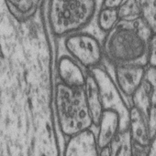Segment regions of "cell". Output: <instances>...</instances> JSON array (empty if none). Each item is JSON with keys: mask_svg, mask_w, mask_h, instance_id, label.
Instances as JSON below:
<instances>
[{"mask_svg": "<svg viewBox=\"0 0 156 156\" xmlns=\"http://www.w3.org/2000/svg\"><path fill=\"white\" fill-rule=\"evenodd\" d=\"M40 2L36 1H8L6 2L7 7L10 13L18 20V21H25L31 17L37 8Z\"/></svg>", "mask_w": 156, "mask_h": 156, "instance_id": "10", "label": "cell"}, {"mask_svg": "<svg viewBox=\"0 0 156 156\" xmlns=\"http://www.w3.org/2000/svg\"><path fill=\"white\" fill-rule=\"evenodd\" d=\"M142 18L156 36V0L142 1Z\"/></svg>", "mask_w": 156, "mask_h": 156, "instance_id": "14", "label": "cell"}, {"mask_svg": "<svg viewBox=\"0 0 156 156\" xmlns=\"http://www.w3.org/2000/svg\"><path fill=\"white\" fill-rule=\"evenodd\" d=\"M129 133L131 135L133 153L138 156H149L153 145V136L150 132L144 112L137 106L130 105Z\"/></svg>", "mask_w": 156, "mask_h": 156, "instance_id": "6", "label": "cell"}, {"mask_svg": "<svg viewBox=\"0 0 156 156\" xmlns=\"http://www.w3.org/2000/svg\"><path fill=\"white\" fill-rule=\"evenodd\" d=\"M131 104L137 106L144 112L151 134L154 140L156 136V68H146L143 82L132 97Z\"/></svg>", "mask_w": 156, "mask_h": 156, "instance_id": "5", "label": "cell"}, {"mask_svg": "<svg viewBox=\"0 0 156 156\" xmlns=\"http://www.w3.org/2000/svg\"><path fill=\"white\" fill-rule=\"evenodd\" d=\"M86 104L88 111L93 122V125L97 128L99 125L101 115H102V104H101V95L99 90L98 83L90 70L87 71L86 81L84 87Z\"/></svg>", "mask_w": 156, "mask_h": 156, "instance_id": "9", "label": "cell"}, {"mask_svg": "<svg viewBox=\"0 0 156 156\" xmlns=\"http://www.w3.org/2000/svg\"><path fill=\"white\" fill-rule=\"evenodd\" d=\"M122 1H117V0H112V1H104L100 3L101 6L104 7H108V8H118Z\"/></svg>", "mask_w": 156, "mask_h": 156, "instance_id": "16", "label": "cell"}, {"mask_svg": "<svg viewBox=\"0 0 156 156\" xmlns=\"http://www.w3.org/2000/svg\"><path fill=\"white\" fill-rule=\"evenodd\" d=\"M148 67L156 68V36L152 35L148 48Z\"/></svg>", "mask_w": 156, "mask_h": 156, "instance_id": "15", "label": "cell"}, {"mask_svg": "<svg viewBox=\"0 0 156 156\" xmlns=\"http://www.w3.org/2000/svg\"><path fill=\"white\" fill-rule=\"evenodd\" d=\"M109 66H111L113 71V75H109L113 79L117 88L122 94L125 101L126 99L131 101L132 97L143 82L147 67L136 65Z\"/></svg>", "mask_w": 156, "mask_h": 156, "instance_id": "7", "label": "cell"}, {"mask_svg": "<svg viewBox=\"0 0 156 156\" xmlns=\"http://www.w3.org/2000/svg\"><path fill=\"white\" fill-rule=\"evenodd\" d=\"M110 156H134L129 130L120 132L110 144Z\"/></svg>", "mask_w": 156, "mask_h": 156, "instance_id": "11", "label": "cell"}, {"mask_svg": "<svg viewBox=\"0 0 156 156\" xmlns=\"http://www.w3.org/2000/svg\"><path fill=\"white\" fill-rule=\"evenodd\" d=\"M58 75L61 83L74 89H84L87 71L69 55H63L58 61Z\"/></svg>", "mask_w": 156, "mask_h": 156, "instance_id": "8", "label": "cell"}, {"mask_svg": "<svg viewBox=\"0 0 156 156\" xmlns=\"http://www.w3.org/2000/svg\"><path fill=\"white\" fill-rule=\"evenodd\" d=\"M149 156H156V136L154 140L152 148H151V152H150V155Z\"/></svg>", "mask_w": 156, "mask_h": 156, "instance_id": "18", "label": "cell"}, {"mask_svg": "<svg viewBox=\"0 0 156 156\" xmlns=\"http://www.w3.org/2000/svg\"><path fill=\"white\" fill-rule=\"evenodd\" d=\"M120 21L118 8H108L100 5L97 12V25L99 29L107 34Z\"/></svg>", "mask_w": 156, "mask_h": 156, "instance_id": "12", "label": "cell"}, {"mask_svg": "<svg viewBox=\"0 0 156 156\" xmlns=\"http://www.w3.org/2000/svg\"><path fill=\"white\" fill-rule=\"evenodd\" d=\"M134 156H138V155H136V154H134Z\"/></svg>", "mask_w": 156, "mask_h": 156, "instance_id": "19", "label": "cell"}, {"mask_svg": "<svg viewBox=\"0 0 156 156\" xmlns=\"http://www.w3.org/2000/svg\"><path fill=\"white\" fill-rule=\"evenodd\" d=\"M68 55L86 71L100 67L104 60L102 42L87 32H77L64 38Z\"/></svg>", "mask_w": 156, "mask_h": 156, "instance_id": "4", "label": "cell"}, {"mask_svg": "<svg viewBox=\"0 0 156 156\" xmlns=\"http://www.w3.org/2000/svg\"><path fill=\"white\" fill-rule=\"evenodd\" d=\"M55 105L61 131L71 139L90 131L94 126L84 89L69 88L61 82L58 83Z\"/></svg>", "mask_w": 156, "mask_h": 156, "instance_id": "2", "label": "cell"}, {"mask_svg": "<svg viewBox=\"0 0 156 156\" xmlns=\"http://www.w3.org/2000/svg\"><path fill=\"white\" fill-rule=\"evenodd\" d=\"M152 32L143 18L120 20L102 42L104 59L112 66L148 67V48Z\"/></svg>", "mask_w": 156, "mask_h": 156, "instance_id": "1", "label": "cell"}, {"mask_svg": "<svg viewBox=\"0 0 156 156\" xmlns=\"http://www.w3.org/2000/svg\"><path fill=\"white\" fill-rule=\"evenodd\" d=\"M111 152H110V145L102 149L98 150V156H110Z\"/></svg>", "mask_w": 156, "mask_h": 156, "instance_id": "17", "label": "cell"}, {"mask_svg": "<svg viewBox=\"0 0 156 156\" xmlns=\"http://www.w3.org/2000/svg\"><path fill=\"white\" fill-rule=\"evenodd\" d=\"M118 13L120 20L132 21L142 17V1L130 0L122 1L118 7Z\"/></svg>", "mask_w": 156, "mask_h": 156, "instance_id": "13", "label": "cell"}, {"mask_svg": "<svg viewBox=\"0 0 156 156\" xmlns=\"http://www.w3.org/2000/svg\"><path fill=\"white\" fill-rule=\"evenodd\" d=\"M49 17L53 34L68 37L82 31L97 11V3L87 0L51 1Z\"/></svg>", "mask_w": 156, "mask_h": 156, "instance_id": "3", "label": "cell"}]
</instances>
